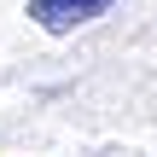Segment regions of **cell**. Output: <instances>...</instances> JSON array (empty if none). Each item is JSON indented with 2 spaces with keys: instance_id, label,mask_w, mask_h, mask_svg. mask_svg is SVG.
<instances>
[{
  "instance_id": "6da1fadb",
  "label": "cell",
  "mask_w": 157,
  "mask_h": 157,
  "mask_svg": "<svg viewBox=\"0 0 157 157\" xmlns=\"http://www.w3.org/2000/svg\"><path fill=\"white\" fill-rule=\"evenodd\" d=\"M111 6H117V0H29V23L47 29V35H70V29H82V23L105 17Z\"/></svg>"
}]
</instances>
